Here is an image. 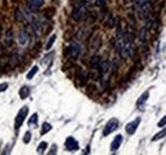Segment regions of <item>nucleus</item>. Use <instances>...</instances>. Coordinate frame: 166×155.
Instances as JSON below:
<instances>
[{
  "instance_id": "obj_9",
  "label": "nucleus",
  "mask_w": 166,
  "mask_h": 155,
  "mask_svg": "<svg viewBox=\"0 0 166 155\" xmlns=\"http://www.w3.org/2000/svg\"><path fill=\"white\" fill-rule=\"evenodd\" d=\"M13 42H14V33H13L12 28H9V30H7V32L4 34V43H5L7 47H12Z\"/></svg>"
},
{
  "instance_id": "obj_27",
  "label": "nucleus",
  "mask_w": 166,
  "mask_h": 155,
  "mask_svg": "<svg viewBox=\"0 0 166 155\" xmlns=\"http://www.w3.org/2000/svg\"><path fill=\"white\" fill-rule=\"evenodd\" d=\"M30 141H31V132L27 131V132L24 134V137H23V143H24V144H28Z\"/></svg>"
},
{
  "instance_id": "obj_25",
  "label": "nucleus",
  "mask_w": 166,
  "mask_h": 155,
  "mask_svg": "<svg viewBox=\"0 0 166 155\" xmlns=\"http://www.w3.org/2000/svg\"><path fill=\"white\" fill-rule=\"evenodd\" d=\"M46 149H47V143L42 141V143H41V144L37 146V153H38V154H44Z\"/></svg>"
},
{
  "instance_id": "obj_10",
  "label": "nucleus",
  "mask_w": 166,
  "mask_h": 155,
  "mask_svg": "<svg viewBox=\"0 0 166 155\" xmlns=\"http://www.w3.org/2000/svg\"><path fill=\"white\" fill-rule=\"evenodd\" d=\"M18 43L21 46H27L30 43V34L27 31H21L18 34Z\"/></svg>"
},
{
  "instance_id": "obj_31",
  "label": "nucleus",
  "mask_w": 166,
  "mask_h": 155,
  "mask_svg": "<svg viewBox=\"0 0 166 155\" xmlns=\"http://www.w3.org/2000/svg\"><path fill=\"white\" fill-rule=\"evenodd\" d=\"M134 0H125V3H133Z\"/></svg>"
},
{
  "instance_id": "obj_16",
  "label": "nucleus",
  "mask_w": 166,
  "mask_h": 155,
  "mask_svg": "<svg viewBox=\"0 0 166 155\" xmlns=\"http://www.w3.org/2000/svg\"><path fill=\"white\" fill-rule=\"evenodd\" d=\"M148 37H149V31H148V27H143L142 31H141V41L143 42V43H147L148 41Z\"/></svg>"
},
{
  "instance_id": "obj_17",
  "label": "nucleus",
  "mask_w": 166,
  "mask_h": 155,
  "mask_svg": "<svg viewBox=\"0 0 166 155\" xmlns=\"http://www.w3.org/2000/svg\"><path fill=\"white\" fill-rule=\"evenodd\" d=\"M16 21L17 22H21V23H27V19H26V17H24V13H23V10H17L16 11Z\"/></svg>"
},
{
  "instance_id": "obj_29",
  "label": "nucleus",
  "mask_w": 166,
  "mask_h": 155,
  "mask_svg": "<svg viewBox=\"0 0 166 155\" xmlns=\"http://www.w3.org/2000/svg\"><path fill=\"white\" fill-rule=\"evenodd\" d=\"M7 89H8V84L7 83H2V84H0V93L5 92Z\"/></svg>"
},
{
  "instance_id": "obj_28",
  "label": "nucleus",
  "mask_w": 166,
  "mask_h": 155,
  "mask_svg": "<svg viewBox=\"0 0 166 155\" xmlns=\"http://www.w3.org/2000/svg\"><path fill=\"white\" fill-rule=\"evenodd\" d=\"M157 126H159V127H164V126H166V116H164L161 118V121L157 123Z\"/></svg>"
},
{
  "instance_id": "obj_12",
  "label": "nucleus",
  "mask_w": 166,
  "mask_h": 155,
  "mask_svg": "<svg viewBox=\"0 0 166 155\" xmlns=\"http://www.w3.org/2000/svg\"><path fill=\"white\" fill-rule=\"evenodd\" d=\"M44 3H45V0H30L28 8H30V10L36 11L37 9H40L41 7L44 5Z\"/></svg>"
},
{
  "instance_id": "obj_2",
  "label": "nucleus",
  "mask_w": 166,
  "mask_h": 155,
  "mask_svg": "<svg viewBox=\"0 0 166 155\" xmlns=\"http://www.w3.org/2000/svg\"><path fill=\"white\" fill-rule=\"evenodd\" d=\"M27 113H28V107H27V106H24V107H22V108L19 109L18 115H17V117H16V120H14L16 131H18V130L21 129L22 123L24 122V120H26V117H27Z\"/></svg>"
},
{
  "instance_id": "obj_26",
  "label": "nucleus",
  "mask_w": 166,
  "mask_h": 155,
  "mask_svg": "<svg viewBox=\"0 0 166 155\" xmlns=\"http://www.w3.org/2000/svg\"><path fill=\"white\" fill-rule=\"evenodd\" d=\"M95 4H96V7H99V8H104L107 4V0H96Z\"/></svg>"
},
{
  "instance_id": "obj_21",
  "label": "nucleus",
  "mask_w": 166,
  "mask_h": 155,
  "mask_svg": "<svg viewBox=\"0 0 166 155\" xmlns=\"http://www.w3.org/2000/svg\"><path fill=\"white\" fill-rule=\"evenodd\" d=\"M55 41H56V34H52V36L49 38V41H47V43H46L45 48H46V50H50V48L52 47V45L55 43Z\"/></svg>"
},
{
  "instance_id": "obj_13",
  "label": "nucleus",
  "mask_w": 166,
  "mask_h": 155,
  "mask_svg": "<svg viewBox=\"0 0 166 155\" xmlns=\"http://www.w3.org/2000/svg\"><path fill=\"white\" fill-rule=\"evenodd\" d=\"M101 62H102V59L100 57V56H93L92 60H91V67L93 70H100Z\"/></svg>"
},
{
  "instance_id": "obj_23",
  "label": "nucleus",
  "mask_w": 166,
  "mask_h": 155,
  "mask_svg": "<svg viewBox=\"0 0 166 155\" xmlns=\"http://www.w3.org/2000/svg\"><path fill=\"white\" fill-rule=\"evenodd\" d=\"M37 71H38V67H37V66H33V67L30 70V71L27 73V79H28V80H30V79H32V78L37 74Z\"/></svg>"
},
{
  "instance_id": "obj_20",
  "label": "nucleus",
  "mask_w": 166,
  "mask_h": 155,
  "mask_svg": "<svg viewBox=\"0 0 166 155\" xmlns=\"http://www.w3.org/2000/svg\"><path fill=\"white\" fill-rule=\"evenodd\" d=\"M165 136H166V129H164L162 131L157 132L154 137H152V141H157V140H160V139H164Z\"/></svg>"
},
{
  "instance_id": "obj_22",
  "label": "nucleus",
  "mask_w": 166,
  "mask_h": 155,
  "mask_svg": "<svg viewBox=\"0 0 166 155\" xmlns=\"http://www.w3.org/2000/svg\"><path fill=\"white\" fill-rule=\"evenodd\" d=\"M51 129H52V126H51L49 122H44V125H42V130H41V134L45 135V134L50 132V131H51Z\"/></svg>"
},
{
  "instance_id": "obj_5",
  "label": "nucleus",
  "mask_w": 166,
  "mask_h": 155,
  "mask_svg": "<svg viewBox=\"0 0 166 155\" xmlns=\"http://www.w3.org/2000/svg\"><path fill=\"white\" fill-rule=\"evenodd\" d=\"M65 148H66V150H69V151H77V150L79 149V144H78V141H77L74 137L69 136V137L65 140Z\"/></svg>"
},
{
  "instance_id": "obj_30",
  "label": "nucleus",
  "mask_w": 166,
  "mask_h": 155,
  "mask_svg": "<svg viewBox=\"0 0 166 155\" xmlns=\"http://www.w3.org/2000/svg\"><path fill=\"white\" fill-rule=\"evenodd\" d=\"M56 153V146L55 145H52V148H51V151H49V154H55Z\"/></svg>"
},
{
  "instance_id": "obj_1",
  "label": "nucleus",
  "mask_w": 166,
  "mask_h": 155,
  "mask_svg": "<svg viewBox=\"0 0 166 155\" xmlns=\"http://www.w3.org/2000/svg\"><path fill=\"white\" fill-rule=\"evenodd\" d=\"M91 8V4L86 3V4H82V5H76L73 8L72 11V18L74 22H83L87 16H88V10Z\"/></svg>"
},
{
  "instance_id": "obj_18",
  "label": "nucleus",
  "mask_w": 166,
  "mask_h": 155,
  "mask_svg": "<svg viewBox=\"0 0 166 155\" xmlns=\"http://www.w3.org/2000/svg\"><path fill=\"white\" fill-rule=\"evenodd\" d=\"M148 92H144L141 97H139V99H138V102H137V107H142L146 102H147V98H148Z\"/></svg>"
},
{
  "instance_id": "obj_15",
  "label": "nucleus",
  "mask_w": 166,
  "mask_h": 155,
  "mask_svg": "<svg viewBox=\"0 0 166 155\" xmlns=\"http://www.w3.org/2000/svg\"><path fill=\"white\" fill-rule=\"evenodd\" d=\"M115 21L116 19H115V17L113 16V14H109L106 21H105V27L109 28V30H111V28H114V25H115Z\"/></svg>"
},
{
  "instance_id": "obj_7",
  "label": "nucleus",
  "mask_w": 166,
  "mask_h": 155,
  "mask_svg": "<svg viewBox=\"0 0 166 155\" xmlns=\"http://www.w3.org/2000/svg\"><path fill=\"white\" fill-rule=\"evenodd\" d=\"M91 33H92L91 28H88V27H82V28H79V31L77 32V38L79 41H85L87 38H90Z\"/></svg>"
},
{
  "instance_id": "obj_24",
  "label": "nucleus",
  "mask_w": 166,
  "mask_h": 155,
  "mask_svg": "<svg viewBox=\"0 0 166 155\" xmlns=\"http://www.w3.org/2000/svg\"><path fill=\"white\" fill-rule=\"evenodd\" d=\"M37 120H38V115H37V113H33V115L31 116L30 121H28V125L31 126V127H33V126L37 125Z\"/></svg>"
},
{
  "instance_id": "obj_3",
  "label": "nucleus",
  "mask_w": 166,
  "mask_h": 155,
  "mask_svg": "<svg viewBox=\"0 0 166 155\" xmlns=\"http://www.w3.org/2000/svg\"><path fill=\"white\" fill-rule=\"evenodd\" d=\"M118 127H119V121L116 118H111L106 123L105 129H104V132H102L104 136H109L110 134H113L115 130H118Z\"/></svg>"
},
{
  "instance_id": "obj_8",
  "label": "nucleus",
  "mask_w": 166,
  "mask_h": 155,
  "mask_svg": "<svg viewBox=\"0 0 166 155\" xmlns=\"http://www.w3.org/2000/svg\"><path fill=\"white\" fill-rule=\"evenodd\" d=\"M101 45H102V38H101V36H100V34H96V36L92 38V41H91V50H92L93 52L99 51L100 47H101Z\"/></svg>"
},
{
  "instance_id": "obj_11",
  "label": "nucleus",
  "mask_w": 166,
  "mask_h": 155,
  "mask_svg": "<svg viewBox=\"0 0 166 155\" xmlns=\"http://www.w3.org/2000/svg\"><path fill=\"white\" fill-rule=\"evenodd\" d=\"M121 144H123V136L121 135H116V137L113 140L111 145H110V150H111L113 153H115L116 150H119Z\"/></svg>"
},
{
  "instance_id": "obj_19",
  "label": "nucleus",
  "mask_w": 166,
  "mask_h": 155,
  "mask_svg": "<svg viewBox=\"0 0 166 155\" xmlns=\"http://www.w3.org/2000/svg\"><path fill=\"white\" fill-rule=\"evenodd\" d=\"M30 95V88L28 87H22L21 90H19V97L22 98V99H24V98H27Z\"/></svg>"
},
{
  "instance_id": "obj_4",
  "label": "nucleus",
  "mask_w": 166,
  "mask_h": 155,
  "mask_svg": "<svg viewBox=\"0 0 166 155\" xmlns=\"http://www.w3.org/2000/svg\"><path fill=\"white\" fill-rule=\"evenodd\" d=\"M82 53V46L78 43V42H72L71 46H69V56L73 59L77 60Z\"/></svg>"
},
{
  "instance_id": "obj_14",
  "label": "nucleus",
  "mask_w": 166,
  "mask_h": 155,
  "mask_svg": "<svg viewBox=\"0 0 166 155\" xmlns=\"http://www.w3.org/2000/svg\"><path fill=\"white\" fill-rule=\"evenodd\" d=\"M90 78V74L86 71V70H81L79 71V75H78V79H79V83H81V85H85V84L87 83Z\"/></svg>"
},
{
  "instance_id": "obj_6",
  "label": "nucleus",
  "mask_w": 166,
  "mask_h": 155,
  "mask_svg": "<svg viewBox=\"0 0 166 155\" xmlns=\"http://www.w3.org/2000/svg\"><path fill=\"white\" fill-rule=\"evenodd\" d=\"M139 123H141V117H137L134 121L129 122V123L125 126V131H127V134L133 135V134L137 131V129H138V126H139Z\"/></svg>"
}]
</instances>
